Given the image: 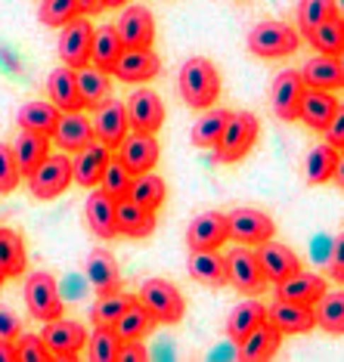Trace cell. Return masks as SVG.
Returning <instances> with one entry per match:
<instances>
[{
  "instance_id": "14",
  "label": "cell",
  "mask_w": 344,
  "mask_h": 362,
  "mask_svg": "<svg viewBox=\"0 0 344 362\" xmlns=\"http://www.w3.org/2000/svg\"><path fill=\"white\" fill-rule=\"evenodd\" d=\"M161 71V59L152 53V47H125L118 56L112 75L125 84H146Z\"/></svg>"
},
{
  "instance_id": "7",
  "label": "cell",
  "mask_w": 344,
  "mask_h": 362,
  "mask_svg": "<svg viewBox=\"0 0 344 362\" xmlns=\"http://www.w3.org/2000/svg\"><path fill=\"white\" fill-rule=\"evenodd\" d=\"M25 307L35 319L40 322H50V319L62 316V294H59V282L50 273H31L25 279Z\"/></svg>"
},
{
  "instance_id": "20",
  "label": "cell",
  "mask_w": 344,
  "mask_h": 362,
  "mask_svg": "<svg viewBox=\"0 0 344 362\" xmlns=\"http://www.w3.org/2000/svg\"><path fill=\"white\" fill-rule=\"evenodd\" d=\"M115 31H118L125 47H152L155 44V19L146 6L134 4L115 19Z\"/></svg>"
},
{
  "instance_id": "50",
  "label": "cell",
  "mask_w": 344,
  "mask_h": 362,
  "mask_svg": "<svg viewBox=\"0 0 344 362\" xmlns=\"http://www.w3.org/2000/svg\"><path fill=\"white\" fill-rule=\"evenodd\" d=\"M326 143H332L335 149H344V103H338V109H335L329 127L323 130Z\"/></svg>"
},
{
  "instance_id": "32",
  "label": "cell",
  "mask_w": 344,
  "mask_h": 362,
  "mask_svg": "<svg viewBox=\"0 0 344 362\" xmlns=\"http://www.w3.org/2000/svg\"><path fill=\"white\" fill-rule=\"evenodd\" d=\"M59 118H62V112L47 100L25 103L19 112H16V124L22 130H38V134H47L50 139H53V130L59 124Z\"/></svg>"
},
{
  "instance_id": "56",
  "label": "cell",
  "mask_w": 344,
  "mask_h": 362,
  "mask_svg": "<svg viewBox=\"0 0 344 362\" xmlns=\"http://www.w3.org/2000/svg\"><path fill=\"white\" fill-rule=\"evenodd\" d=\"M332 180L344 189V149H338V161H335V174H332Z\"/></svg>"
},
{
  "instance_id": "15",
  "label": "cell",
  "mask_w": 344,
  "mask_h": 362,
  "mask_svg": "<svg viewBox=\"0 0 344 362\" xmlns=\"http://www.w3.org/2000/svg\"><path fill=\"white\" fill-rule=\"evenodd\" d=\"M159 155H161V146H159V139H155V134H140V130L127 134L125 143L118 146V158H121V164H125L130 174L155 170Z\"/></svg>"
},
{
  "instance_id": "37",
  "label": "cell",
  "mask_w": 344,
  "mask_h": 362,
  "mask_svg": "<svg viewBox=\"0 0 344 362\" xmlns=\"http://www.w3.org/2000/svg\"><path fill=\"white\" fill-rule=\"evenodd\" d=\"M335 161H338V149H335L332 143H316L314 149L307 152V158H304V177H307V183L310 186L332 183Z\"/></svg>"
},
{
  "instance_id": "40",
  "label": "cell",
  "mask_w": 344,
  "mask_h": 362,
  "mask_svg": "<svg viewBox=\"0 0 344 362\" xmlns=\"http://www.w3.org/2000/svg\"><path fill=\"white\" fill-rule=\"evenodd\" d=\"M127 199H134L137 204H143V208H149V211H159L161 204H165V199H168V183L159 174H152V170L137 174Z\"/></svg>"
},
{
  "instance_id": "59",
  "label": "cell",
  "mask_w": 344,
  "mask_h": 362,
  "mask_svg": "<svg viewBox=\"0 0 344 362\" xmlns=\"http://www.w3.org/2000/svg\"><path fill=\"white\" fill-rule=\"evenodd\" d=\"M335 6H338V16H344V0H335Z\"/></svg>"
},
{
  "instance_id": "43",
  "label": "cell",
  "mask_w": 344,
  "mask_h": 362,
  "mask_svg": "<svg viewBox=\"0 0 344 362\" xmlns=\"http://www.w3.org/2000/svg\"><path fill=\"white\" fill-rule=\"evenodd\" d=\"M121 337L112 325H96L93 334H87V353L93 362H118Z\"/></svg>"
},
{
  "instance_id": "48",
  "label": "cell",
  "mask_w": 344,
  "mask_h": 362,
  "mask_svg": "<svg viewBox=\"0 0 344 362\" xmlns=\"http://www.w3.org/2000/svg\"><path fill=\"white\" fill-rule=\"evenodd\" d=\"M13 347H16V362H50L53 359L50 347L44 344L40 334H19L13 341Z\"/></svg>"
},
{
  "instance_id": "33",
  "label": "cell",
  "mask_w": 344,
  "mask_h": 362,
  "mask_svg": "<svg viewBox=\"0 0 344 362\" xmlns=\"http://www.w3.org/2000/svg\"><path fill=\"white\" fill-rule=\"evenodd\" d=\"M267 319V307L260 300H242V303H236L233 313L227 316V337L233 344H239L245 334L251 332V328H258L260 322Z\"/></svg>"
},
{
  "instance_id": "2",
  "label": "cell",
  "mask_w": 344,
  "mask_h": 362,
  "mask_svg": "<svg viewBox=\"0 0 344 362\" xmlns=\"http://www.w3.org/2000/svg\"><path fill=\"white\" fill-rule=\"evenodd\" d=\"M245 44H248V53H255L258 59H282V56H292L298 50L301 31L285 25V22L264 19L248 31V40H245Z\"/></svg>"
},
{
  "instance_id": "11",
  "label": "cell",
  "mask_w": 344,
  "mask_h": 362,
  "mask_svg": "<svg viewBox=\"0 0 344 362\" xmlns=\"http://www.w3.org/2000/svg\"><path fill=\"white\" fill-rule=\"evenodd\" d=\"M90 124H93V136L105 143L109 149H118L121 143H125V136L130 134V121H127V105L121 100H105L93 109V118H90Z\"/></svg>"
},
{
  "instance_id": "13",
  "label": "cell",
  "mask_w": 344,
  "mask_h": 362,
  "mask_svg": "<svg viewBox=\"0 0 344 362\" xmlns=\"http://www.w3.org/2000/svg\"><path fill=\"white\" fill-rule=\"evenodd\" d=\"M127 121H130V130L159 134L161 124H165V103H161V96L149 87L134 90L127 100Z\"/></svg>"
},
{
  "instance_id": "16",
  "label": "cell",
  "mask_w": 344,
  "mask_h": 362,
  "mask_svg": "<svg viewBox=\"0 0 344 362\" xmlns=\"http://www.w3.org/2000/svg\"><path fill=\"white\" fill-rule=\"evenodd\" d=\"M224 242H229V223H227V214L220 211L199 214L190 223V229H186L190 251H211V248H220Z\"/></svg>"
},
{
  "instance_id": "38",
  "label": "cell",
  "mask_w": 344,
  "mask_h": 362,
  "mask_svg": "<svg viewBox=\"0 0 344 362\" xmlns=\"http://www.w3.org/2000/svg\"><path fill=\"white\" fill-rule=\"evenodd\" d=\"M121 53H125V44H121V37H118V31H115V25L96 28V35H93V53H90V65H96V69H103V71H112Z\"/></svg>"
},
{
  "instance_id": "8",
  "label": "cell",
  "mask_w": 344,
  "mask_h": 362,
  "mask_svg": "<svg viewBox=\"0 0 344 362\" xmlns=\"http://www.w3.org/2000/svg\"><path fill=\"white\" fill-rule=\"evenodd\" d=\"M307 84L301 78L298 69H285L273 78V87H270V109L280 121H298L301 115V103H304Z\"/></svg>"
},
{
  "instance_id": "25",
  "label": "cell",
  "mask_w": 344,
  "mask_h": 362,
  "mask_svg": "<svg viewBox=\"0 0 344 362\" xmlns=\"http://www.w3.org/2000/svg\"><path fill=\"white\" fill-rule=\"evenodd\" d=\"M115 223H118V235L146 238L155 233V211L137 204L134 199H118L115 202Z\"/></svg>"
},
{
  "instance_id": "45",
  "label": "cell",
  "mask_w": 344,
  "mask_h": 362,
  "mask_svg": "<svg viewBox=\"0 0 344 362\" xmlns=\"http://www.w3.org/2000/svg\"><path fill=\"white\" fill-rule=\"evenodd\" d=\"M332 16H338L335 0H301L298 4V31L307 35L310 28H316L319 22L332 19Z\"/></svg>"
},
{
  "instance_id": "1",
  "label": "cell",
  "mask_w": 344,
  "mask_h": 362,
  "mask_svg": "<svg viewBox=\"0 0 344 362\" xmlns=\"http://www.w3.org/2000/svg\"><path fill=\"white\" fill-rule=\"evenodd\" d=\"M180 96L195 112H205L217 103L220 96V71L217 65L205 56H193L180 65Z\"/></svg>"
},
{
  "instance_id": "39",
  "label": "cell",
  "mask_w": 344,
  "mask_h": 362,
  "mask_svg": "<svg viewBox=\"0 0 344 362\" xmlns=\"http://www.w3.org/2000/svg\"><path fill=\"white\" fill-rule=\"evenodd\" d=\"M78 87H81V96H84L87 109H96V105L105 103L112 96L109 71L96 69V65H84V69H78Z\"/></svg>"
},
{
  "instance_id": "54",
  "label": "cell",
  "mask_w": 344,
  "mask_h": 362,
  "mask_svg": "<svg viewBox=\"0 0 344 362\" xmlns=\"http://www.w3.org/2000/svg\"><path fill=\"white\" fill-rule=\"evenodd\" d=\"M78 10H81V16H96L105 10V4L103 0H78Z\"/></svg>"
},
{
  "instance_id": "9",
  "label": "cell",
  "mask_w": 344,
  "mask_h": 362,
  "mask_svg": "<svg viewBox=\"0 0 344 362\" xmlns=\"http://www.w3.org/2000/svg\"><path fill=\"white\" fill-rule=\"evenodd\" d=\"M229 238L239 245H264L276 235V223L267 211L258 208H236L227 214Z\"/></svg>"
},
{
  "instance_id": "49",
  "label": "cell",
  "mask_w": 344,
  "mask_h": 362,
  "mask_svg": "<svg viewBox=\"0 0 344 362\" xmlns=\"http://www.w3.org/2000/svg\"><path fill=\"white\" fill-rule=\"evenodd\" d=\"M22 180L19 161H16V152L10 143H0V195H10Z\"/></svg>"
},
{
  "instance_id": "51",
  "label": "cell",
  "mask_w": 344,
  "mask_h": 362,
  "mask_svg": "<svg viewBox=\"0 0 344 362\" xmlns=\"http://www.w3.org/2000/svg\"><path fill=\"white\" fill-rule=\"evenodd\" d=\"M329 279L332 282L344 285V235L335 238L332 254H329Z\"/></svg>"
},
{
  "instance_id": "6",
  "label": "cell",
  "mask_w": 344,
  "mask_h": 362,
  "mask_svg": "<svg viewBox=\"0 0 344 362\" xmlns=\"http://www.w3.org/2000/svg\"><path fill=\"white\" fill-rule=\"evenodd\" d=\"M227 285H233L239 294H260L270 285L264 269H260L258 251L251 248H233L227 254Z\"/></svg>"
},
{
  "instance_id": "58",
  "label": "cell",
  "mask_w": 344,
  "mask_h": 362,
  "mask_svg": "<svg viewBox=\"0 0 344 362\" xmlns=\"http://www.w3.org/2000/svg\"><path fill=\"white\" fill-rule=\"evenodd\" d=\"M335 59H338V65H341V71H344V47H341V50H338V53H335Z\"/></svg>"
},
{
  "instance_id": "53",
  "label": "cell",
  "mask_w": 344,
  "mask_h": 362,
  "mask_svg": "<svg viewBox=\"0 0 344 362\" xmlns=\"http://www.w3.org/2000/svg\"><path fill=\"white\" fill-rule=\"evenodd\" d=\"M146 359H149V350L140 341H121L118 362H146Z\"/></svg>"
},
{
  "instance_id": "44",
  "label": "cell",
  "mask_w": 344,
  "mask_h": 362,
  "mask_svg": "<svg viewBox=\"0 0 344 362\" xmlns=\"http://www.w3.org/2000/svg\"><path fill=\"white\" fill-rule=\"evenodd\" d=\"M137 298L134 294H125V291H112V294H100V300H96V307L90 310V319H93V325H115V319L125 313L130 303Z\"/></svg>"
},
{
  "instance_id": "31",
  "label": "cell",
  "mask_w": 344,
  "mask_h": 362,
  "mask_svg": "<svg viewBox=\"0 0 344 362\" xmlns=\"http://www.w3.org/2000/svg\"><path fill=\"white\" fill-rule=\"evenodd\" d=\"M13 152H16V161H19V170L22 177H28L31 170L38 168L40 161L50 155V136L47 134H38V130H19V136H16Z\"/></svg>"
},
{
  "instance_id": "21",
  "label": "cell",
  "mask_w": 344,
  "mask_h": 362,
  "mask_svg": "<svg viewBox=\"0 0 344 362\" xmlns=\"http://www.w3.org/2000/svg\"><path fill=\"white\" fill-rule=\"evenodd\" d=\"M258 260H260V269H264V276H267V282L270 285H276V282H282V279H289L292 273H298V269H304L301 267V257L294 254L289 245H280V242H264L258 248Z\"/></svg>"
},
{
  "instance_id": "17",
  "label": "cell",
  "mask_w": 344,
  "mask_h": 362,
  "mask_svg": "<svg viewBox=\"0 0 344 362\" xmlns=\"http://www.w3.org/2000/svg\"><path fill=\"white\" fill-rule=\"evenodd\" d=\"M112 161V149L100 139H90L84 149L75 152V161H71V174H75V183L84 186V189H93L100 186V180L105 174Z\"/></svg>"
},
{
  "instance_id": "46",
  "label": "cell",
  "mask_w": 344,
  "mask_h": 362,
  "mask_svg": "<svg viewBox=\"0 0 344 362\" xmlns=\"http://www.w3.org/2000/svg\"><path fill=\"white\" fill-rule=\"evenodd\" d=\"M134 177L137 174H130L125 164H121V158H112L109 168H105V174H103V180H100V189H103V192H109L115 202L127 199L130 186H134Z\"/></svg>"
},
{
  "instance_id": "19",
  "label": "cell",
  "mask_w": 344,
  "mask_h": 362,
  "mask_svg": "<svg viewBox=\"0 0 344 362\" xmlns=\"http://www.w3.org/2000/svg\"><path fill=\"white\" fill-rule=\"evenodd\" d=\"M47 96H50V103L59 112H84L87 109L84 96H81V87H78V71L65 62L59 69H53L50 78H47Z\"/></svg>"
},
{
  "instance_id": "24",
  "label": "cell",
  "mask_w": 344,
  "mask_h": 362,
  "mask_svg": "<svg viewBox=\"0 0 344 362\" xmlns=\"http://www.w3.org/2000/svg\"><path fill=\"white\" fill-rule=\"evenodd\" d=\"M84 273L90 279V285H93L100 294L121 291V269H118V260H115V254L109 248L90 251L87 263H84Z\"/></svg>"
},
{
  "instance_id": "29",
  "label": "cell",
  "mask_w": 344,
  "mask_h": 362,
  "mask_svg": "<svg viewBox=\"0 0 344 362\" xmlns=\"http://www.w3.org/2000/svg\"><path fill=\"white\" fill-rule=\"evenodd\" d=\"M186 273H190L193 282H199L205 288H220V285H227V260L220 257L217 248H211V251H190Z\"/></svg>"
},
{
  "instance_id": "60",
  "label": "cell",
  "mask_w": 344,
  "mask_h": 362,
  "mask_svg": "<svg viewBox=\"0 0 344 362\" xmlns=\"http://www.w3.org/2000/svg\"><path fill=\"white\" fill-rule=\"evenodd\" d=\"M6 282V276H4V269H0V285H4Z\"/></svg>"
},
{
  "instance_id": "18",
  "label": "cell",
  "mask_w": 344,
  "mask_h": 362,
  "mask_svg": "<svg viewBox=\"0 0 344 362\" xmlns=\"http://www.w3.org/2000/svg\"><path fill=\"white\" fill-rule=\"evenodd\" d=\"M267 319L280 328L282 334H307L316 328L314 307H310V303H298V300L276 298L273 307H267Z\"/></svg>"
},
{
  "instance_id": "10",
  "label": "cell",
  "mask_w": 344,
  "mask_h": 362,
  "mask_svg": "<svg viewBox=\"0 0 344 362\" xmlns=\"http://www.w3.org/2000/svg\"><path fill=\"white\" fill-rule=\"evenodd\" d=\"M93 35L96 28L90 25L84 16H75L71 22L62 25V35H59V59L71 69H84L90 65V53H93Z\"/></svg>"
},
{
  "instance_id": "52",
  "label": "cell",
  "mask_w": 344,
  "mask_h": 362,
  "mask_svg": "<svg viewBox=\"0 0 344 362\" xmlns=\"http://www.w3.org/2000/svg\"><path fill=\"white\" fill-rule=\"evenodd\" d=\"M19 334H22V322H19V316H16L13 310L0 307V337H6V341H16Z\"/></svg>"
},
{
  "instance_id": "28",
  "label": "cell",
  "mask_w": 344,
  "mask_h": 362,
  "mask_svg": "<svg viewBox=\"0 0 344 362\" xmlns=\"http://www.w3.org/2000/svg\"><path fill=\"white\" fill-rule=\"evenodd\" d=\"M84 217H87V226L93 235L100 238H115L118 235V223H115V199L103 189L87 195V204H84Z\"/></svg>"
},
{
  "instance_id": "36",
  "label": "cell",
  "mask_w": 344,
  "mask_h": 362,
  "mask_svg": "<svg viewBox=\"0 0 344 362\" xmlns=\"http://www.w3.org/2000/svg\"><path fill=\"white\" fill-rule=\"evenodd\" d=\"M0 269H4L6 279H16L28 269L25 242L16 229H0Z\"/></svg>"
},
{
  "instance_id": "34",
  "label": "cell",
  "mask_w": 344,
  "mask_h": 362,
  "mask_svg": "<svg viewBox=\"0 0 344 362\" xmlns=\"http://www.w3.org/2000/svg\"><path fill=\"white\" fill-rule=\"evenodd\" d=\"M229 118H233V112L229 109H205V115L193 124V146H199V149H214L220 143V136H224V130L229 124Z\"/></svg>"
},
{
  "instance_id": "42",
  "label": "cell",
  "mask_w": 344,
  "mask_h": 362,
  "mask_svg": "<svg viewBox=\"0 0 344 362\" xmlns=\"http://www.w3.org/2000/svg\"><path fill=\"white\" fill-rule=\"evenodd\" d=\"M304 37L316 53H338L344 47V16H332V19L319 22V25L310 28Z\"/></svg>"
},
{
  "instance_id": "3",
  "label": "cell",
  "mask_w": 344,
  "mask_h": 362,
  "mask_svg": "<svg viewBox=\"0 0 344 362\" xmlns=\"http://www.w3.org/2000/svg\"><path fill=\"white\" fill-rule=\"evenodd\" d=\"M258 134H260L258 115H251V112H233V118H229L224 136H220V143L214 146V161L217 164H236V161H242L245 155L255 149Z\"/></svg>"
},
{
  "instance_id": "22",
  "label": "cell",
  "mask_w": 344,
  "mask_h": 362,
  "mask_svg": "<svg viewBox=\"0 0 344 362\" xmlns=\"http://www.w3.org/2000/svg\"><path fill=\"white\" fill-rule=\"evenodd\" d=\"M280 344H282V332L270 322V319H264L258 328H251V332L239 341V359H245V362L273 359L276 350H280Z\"/></svg>"
},
{
  "instance_id": "27",
  "label": "cell",
  "mask_w": 344,
  "mask_h": 362,
  "mask_svg": "<svg viewBox=\"0 0 344 362\" xmlns=\"http://www.w3.org/2000/svg\"><path fill=\"white\" fill-rule=\"evenodd\" d=\"M90 139H96V136H93V124H90L87 115L84 112H62L59 124L53 130V143L65 152H78V149H84Z\"/></svg>"
},
{
  "instance_id": "12",
  "label": "cell",
  "mask_w": 344,
  "mask_h": 362,
  "mask_svg": "<svg viewBox=\"0 0 344 362\" xmlns=\"http://www.w3.org/2000/svg\"><path fill=\"white\" fill-rule=\"evenodd\" d=\"M44 344L50 347V353L56 359H75L81 350L87 347V328L81 322H71V319H50L44 322Z\"/></svg>"
},
{
  "instance_id": "35",
  "label": "cell",
  "mask_w": 344,
  "mask_h": 362,
  "mask_svg": "<svg viewBox=\"0 0 344 362\" xmlns=\"http://www.w3.org/2000/svg\"><path fill=\"white\" fill-rule=\"evenodd\" d=\"M155 325H159V319H155L140 300H134L125 313H121L118 319H115V325H112V328L118 332L121 341H143V337L149 334Z\"/></svg>"
},
{
  "instance_id": "47",
  "label": "cell",
  "mask_w": 344,
  "mask_h": 362,
  "mask_svg": "<svg viewBox=\"0 0 344 362\" xmlns=\"http://www.w3.org/2000/svg\"><path fill=\"white\" fill-rule=\"evenodd\" d=\"M75 16H81L78 0H44L38 10V19L44 22L47 28H62L65 22H71Z\"/></svg>"
},
{
  "instance_id": "26",
  "label": "cell",
  "mask_w": 344,
  "mask_h": 362,
  "mask_svg": "<svg viewBox=\"0 0 344 362\" xmlns=\"http://www.w3.org/2000/svg\"><path fill=\"white\" fill-rule=\"evenodd\" d=\"M301 78H304L307 87H316V90H341L344 87V71L335 53H316L301 65Z\"/></svg>"
},
{
  "instance_id": "5",
  "label": "cell",
  "mask_w": 344,
  "mask_h": 362,
  "mask_svg": "<svg viewBox=\"0 0 344 362\" xmlns=\"http://www.w3.org/2000/svg\"><path fill=\"white\" fill-rule=\"evenodd\" d=\"M137 300H140L161 325H177L186 313V300H183V294H180V288L165 282V279H146L140 285Z\"/></svg>"
},
{
  "instance_id": "4",
  "label": "cell",
  "mask_w": 344,
  "mask_h": 362,
  "mask_svg": "<svg viewBox=\"0 0 344 362\" xmlns=\"http://www.w3.org/2000/svg\"><path fill=\"white\" fill-rule=\"evenodd\" d=\"M71 183H75V174H71L69 155H47V158L28 174V192L35 195L38 202L59 199Z\"/></svg>"
},
{
  "instance_id": "55",
  "label": "cell",
  "mask_w": 344,
  "mask_h": 362,
  "mask_svg": "<svg viewBox=\"0 0 344 362\" xmlns=\"http://www.w3.org/2000/svg\"><path fill=\"white\" fill-rule=\"evenodd\" d=\"M0 362H16V347L6 337H0Z\"/></svg>"
},
{
  "instance_id": "41",
  "label": "cell",
  "mask_w": 344,
  "mask_h": 362,
  "mask_svg": "<svg viewBox=\"0 0 344 362\" xmlns=\"http://www.w3.org/2000/svg\"><path fill=\"white\" fill-rule=\"evenodd\" d=\"M316 313V328L326 334H344V291H326L314 303Z\"/></svg>"
},
{
  "instance_id": "30",
  "label": "cell",
  "mask_w": 344,
  "mask_h": 362,
  "mask_svg": "<svg viewBox=\"0 0 344 362\" xmlns=\"http://www.w3.org/2000/svg\"><path fill=\"white\" fill-rule=\"evenodd\" d=\"M335 109H338V100L332 96V90L307 87L304 103H301V115H298V121H304V124H307L310 130L323 134V130L329 127V121H332Z\"/></svg>"
},
{
  "instance_id": "23",
  "label": "cell",
  "mask_w": 344,
  "mask_h": 362,
  "mask_svg": "<svg viewBox=\"0 0 344 362\" xmlns=\"http://www.w3.org/2000/svg\"><path fill=\"white\" fill-rule=\"evenodd\" d=\"M329 291V285H326V279L319 273H307V269H298V273H292L289 279H282V282H276V298L282 300H298V303H314L323 298V294Z\"/></svg>"
},
{
  "instance_id": "57",
  "label": "cell",
  "mask_w": 344,
  "mask_h": 362,
  "mask_svg": "<svg viewBox=\"0 0 344 362\" xmlns=\"http://www.w3.org/2000/svg\"><path fill=\"white\" fill-rule=\"evenodd\" d=\"M103 4H105V10H118V6H125L127 0H103Z\"/></svg>"
}]
</instances>
